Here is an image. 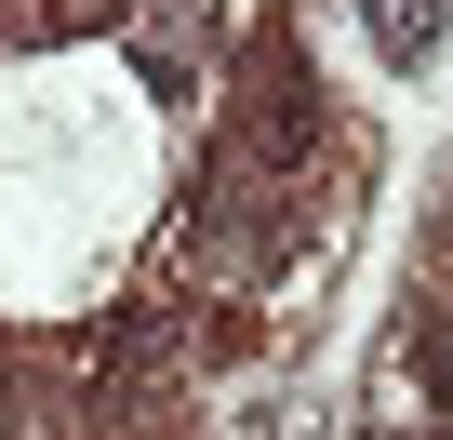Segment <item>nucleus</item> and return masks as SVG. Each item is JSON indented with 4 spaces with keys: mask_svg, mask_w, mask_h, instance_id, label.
Here are the masks:
<instances>
[{
    "mask_svg": "<svg viewBox=\"0 0 453 440\" xmlns=\"http://www.w3.org/2000/svg\"><path fill=\"white\" fill-rule=\"evenodd\" d=\"M187 228H200V267H226V281H267V267L294 254V200H280L254 160H226V174H200Z\"/></svg>",
    "mask_w": 453,
    "mask_h": 440,
    "instance_id": "1",
    "label": "nucleus"
},
{
    "mask_svg": "<svg viewBox=\"0 0 453 440\" xmlns=\"http://www.w3.org/2000/svg\"><path fill=\"white\" fill-rule=\"evenodd\" d=\"M241 147L226 160H254V174H294L307 147H320V107H307V67H294V41L267 27V41H241Z\"/></svg>",
    "mask_w": 453,
    "mask_h": 440,
    "instance_id": "2",
    "label": "nucleus"
}]
</instances>
